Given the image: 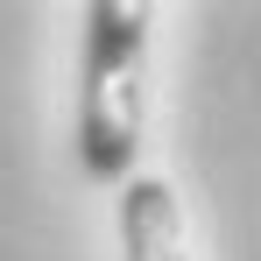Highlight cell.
<instances>
[{"label":"cell","mask_w":261,"mask_h":261,"mask_svg":"<svg viewBox=\"0 0 261 261\" xmlns=\"http://www.w3.org/2000/svg\"><path fill=\"white\" fill-rule=\"evenodd\" d=\"M120 254L127 261H191L184 254V212H176L163 176H127L120 184Z\"/></svg>","instance_id":"2"},{"label":"cell","mask_w":261,"mask_h":261,"mask_svg":"<svg viewBox=\"0 0 261 261\" xmlns=\"http://www.w3.org/2000/svg\"><path fill=\"white\" fill-rule=\"evenodd\" d=\"M148 113V7L99 0L85 7V64H78V163L92 184H127Z\"/></svg>","instance_id":"1"}]
</instances>
